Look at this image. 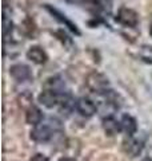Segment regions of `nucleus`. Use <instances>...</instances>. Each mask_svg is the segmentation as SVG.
Masks as SVG:
<instances>
[{"mask_svg": "<svg viewBox=\"0 0 152 161\" xmlns=\"http://www.w3.org/2000/svg\"><path fill=\"white\" fill-rule=\"evenodd\" d=\"M60 128H62V125L58 119L49 118L48 122H42L33 126V129L31 130V138L36 142H48L52 134L55 133V130Z\"/></svg>", "mask_w": 152, "mask_h": 161, "instance_id": "nucleus-1", "label": "nucleus"}, {"mask_svg": "<svg viewBox=\"0 0 152 161\" xmlns=\"http://www.w3.org/2000/svg\"><path fill=\"white\" fill-rule=\"evenodd\" d=\"M64 93H67V92H64ZM64 93H59V92H55V90L52 89H45L44 92H42L39 94V102L43 105V106L45 108H55V106H58L59 102H60V98H62V95Z\"/></svg>", "mask_w": 152, "mask_h": 161, "instance_id": "nucleus-2", "label": "nucleus"}, {"mask_svg": "<svg viewBox=\"0 0 152 161\" xmlns=\"http://www.w3.org/2000/svg\"><path fill=\"white\" fill-rule=\"evenodd\" d=\"M75 109H76V112L80 115H83V117H92V115L98 112V106L95 105V102L87 97H80L76 99Z\"/></svg>", "mask_w": 152, "mask_h": 161, "instance_id": "nucleus-3", "label": "nucleus"}, {"mask_svg": "<svg viewBox=\"0 0 152 161\" xmlns=\"http://www.w3.org/2000/svg\"><path fill=\"white\" fill-rule=\"evenodd\" d=\"M116 20L125 27H136L139 23L138 14L134 9H129V8H120Z\"/></svg>", "mask_w": 152, "mask_h": 161, "instance_id": "nucleus-4", "label": "nucleus"}, {"mask_svg": "<svg viewBox=\"0 0 152 161\" xmlns=\"http://www.w3.org/2000/svg\"><path fill=\"white\" fill-rule=\"evenodd\" d=\"M9 73H11L12 77L19 80V82H24V80H28L31 79L32 77V71L27 64H23V63H18V64H13L9 69Z\"/></svg>", "mask_w": 152, "mask_h": 161, "instance_id": "nucleus-5", "label": "nucleus"}, {"mask_svg": "<svg viewBox=\"0 0 152 161\" xmlns=\"http://www.w3.org/2000/svg\"><path fill=\"white\" fill-rule=\"evenodd\" d=\"M103 129L104 132L109 134V136H114V134H118L119 132H121V122L118 121L112 115H108L103 119Z\"/></svg>", "mask_w": 152, "mask_h": 161, "instance_id": "nucleus-6", "label": "nucleus"}, {"mask_svg": "<svg viewBox=\"0 0 152 161\" xmlns=\"http://www.w3.org/2000/svg\"><path fill=\"white\" fill-rule=\"evenodd\" d=\"M27 58L36 64H43V63L47 62V59H48L45 51L39 46H33V47L29 48L27 51Z\"/></svg>", "mask_w": 152, "mask_h": 161, "instance_id": "nucleus-7", "label": "nucleus"}, {"mask_svg": "<svg viewBox=\"0 0 152 161\" xmlns=\"http://www.w3.org/2000/svg\"><path fill=\"white\" fill-rule=\"evenodd\" d=\"M124 150L131 157H136V156H139L141 153V150H143V144H141L139 140L132 138V136H129V138L124 142Z\"/></svg>", "mask_w": 152, "mask_h": 161, "instance_id": "nucleus-8", "label": "nucleus"}, {"mask_svg": "<svg viewBox=\"0 0 152 161\" xmlns=\"http://www.w3.org/2000/svg\"><path fill=\"white\" fill-rule=\"evenodd\" d=\"M120 122H121V129H123V132H125L128 136H134L136 133V130H138V122H136V119L132 117V115L124 114L123 117H121Z\"/></svg>", "mask_w": 152, "mask_h": 161, "instance_id": "nucleus-9", "label": "nucleus"}, {"mask_svg": "<svg viewBox=\"0 0 152 161\" xmlns=\"http://www.w3.org/2000/svg\"><path fill=\"white\" fill-rule=\"evenodd\" d=\"M43 118L44 117H43L42 110H40L39 108H36V106H31L27 110V113H25V121H27V124L33 125V126L42 124Z\"/></svg>", "mask_w": 152, "mask_h": 161, "instance_id": "nucleus-10", "label": "nucleus"}, {"mask_svg": "<svg viewBox=\"0 0 152 161\" xmlns=\"http://www.w3.org/2000/svg\"><path fill=\"white\" fill-rule=\"evenodd\" d=\"M98 6L103 9V11H111L114 4V0H94Z\"/></svg>", "mask_w": 152, "mask_h": 161, "instance_id": "nucleus-11", "label": "nucleus"}, {"mask_svg": "<svg viewBox=\"0 0 152 161\" xmlns=\"http://www.w3.org/2000/svg\"><path fill=\"white\" fill-rule=\"evenodd\" d=\"M29 161H49V160H48V157H47L45 154H43V153H36V154L32 156V158L29 160Z\"/></svg>", "mask_w": 152, "mask_h": 161, "instance_id": "nucleus-12", "label": "nucleus"}, {"mask_svg": "<svg viewBox=\"0 0 152 161\" xmlns=\"http://www.w3.org/2000/svg\"><path fill=\"white\" fill-rule=\"evenodd\" d=\"M59 161H76L75 158H72V157H62Z\"/></svg>", "mask_w": 152, "mask_h": 161, "instance_id": "nucleus-13", "label": "nucleus"}, {"mask_svg": "<svg viewBox=\"0 0 152 161\" xmlns=\"http://www.w3.org/2000/svg\"><path fill=\"white\" fill-rule=\"evenodd\" d=\"M67 2H68V3H73V4H75V3H80L82 0H67Z\"/></svg>", "mask_w": 152, "mask_h": 161, "instance_id": "nucleus-14", "label": "nucleus"}, {"mask_svg": "<svg viewBox=\"0 0 152 161\" xmlns=\"http://www.w3.org/2000/svg\"><path fill=\"white\" fill-rule=\"evenodd\" d=\"M141 161H152V158H149V157H144Z\"/></svg>", "mask_w": 152, "mask_h": 161, "instance_id": "nucleus-15", "label": "nucleus"}, {"mask_svg": "<svg viewBox=\"0 0 152 161\" xmlns=\"http://www.w3.org/2000/svg\"><path fill=\"white\" fill-rule=\"evenodd\" d=\"M149 34H151V36H152V26H151V28H149Z\"/></svg>", "mask_w": 152, "mask_h": 161, "instance_id": "nucleus-16", "label": "nucleus"}]
</instances>
